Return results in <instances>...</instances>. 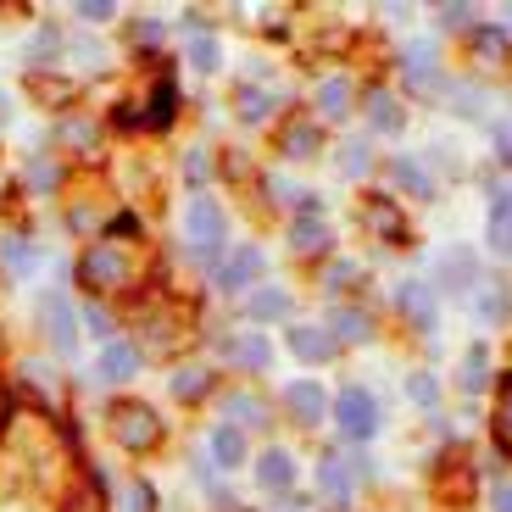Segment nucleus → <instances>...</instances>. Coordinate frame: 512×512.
<instances>
[{
  "mask_svg": "<svg viewBox=\"0 0 512 512\" xmlns=\"http://www.w3.org/2000/svg\"><path fill=\"white\" fill-rule=\"evenodd\" d=\"M112 435L128 451H151L162 440V418L151 407H112Z\"/></svg>",
  "mask_w": 512,
  "mask_h": 512,
  "instance_id": "f257e3e1",
  "label": "nucleus"
},
{
  "mask_svg": "<svg viewBox=\"0 0 512 512\" xmlns=\"http://www.w3.org/2000/svg\"><path fill=\"white\" fill-rule=\"evenodd\" d=\"M334 418H340V429H346L351 440H373V429H379V407H373L368 390H340V401H334Z\"/></svg>",
  "mask_w": 512,
  "mask_h": 512,
  "instance_id": "f03ea898",
  "label": "nucleus"
},
{
  "mask_svg": "<svg viewBox=\"0 0 512 512\" xmlns=\"http://www.w3.org/2000/svg\"><path fill=\"white\" fill-rule=\"evenodd\" d=\"M78 279L95 284V290H123V284H128V262L112 251V245H90L84 262H78Z\"/></svg>",
  "mask_w": 512,
  "mask_h": 512,
  "instance_id": "7ed1b4c3",
  "label": "nucleus"
},
{
  "mask_svg": "<svg viewBox=\"0 0 512 512\" xmlns=\"http://www.w3.org/2000/svg\"><path fill=\"white\" fill-rule=\"evenodd\" d=\"M39 323H45V334H51V346L62 351V357L78 346V323H73V307H67L62 295H45V301H39Z\"/></svg>",
  "mask_w": 512,
  "mask_h": 512,
  "instance_id": "20e7f679",
  "label": "nucleus"
},
{
  "mask_svg": "<svg viewBox=\"0 0 512 512\" xmlns=\"http://www.w3.org/2000/svg\"><path fill=\"white\" fill-rule=\"evenodd\" d=\"M184 223H190V240L195 245H218L223 240V206L212 201V195H195L190 212H184Z\"/></svg>",
  "mask_w": 512,
  "mask_h": 512,
  "instance_id": "39448f33",
  "label": "nucleus"
},
{
  "mask_svg": "<svg viewBox=\"0 0 512 512\" xmlns=\"http://www.w3.org/2000/svg\"><path fill=\"white\" fill-rule=\"evenodd\" d=\"M284 401H290L295 423H307V429H312V423H323V418H329V396H323L318 384H307V379H301V384H290V390H284Z\"/></svg>",
  "mask_w": 512,
  "mask_h": 512,
  "instance_id": "423d86ee",
  "label": "nucleus"
},
{
  "mask_svg": "<svg viewBox=\"0 0 512 512\" xmlns=\"http://www.w3.org/2000/svg\"><path fill=\"white\" fill-rule=\"evenodd\" d=\"M396 307L412 318V329H435V290H429V284H401Z\"/></svg>",
  "mask_w": 512,
  "mask_h": 512,
  "instance_id": "0eeeda50",
  "label": "nucleus"
},
{
  "mask_svg": "<svg viewBox=\"0 0 512 512\" xmlns=\"http://www.w3.org/2000/svg\"><path fill=\"white\" fill-rule=\"evenodd\" d=\"M262 262H268V256L256 251V245H245V251H234L229 262L218 268V284H223V290H245V284L262 273Z\"/></svg>",
  "mask_w": 512,
  "mask_h": 512,
  "instance_id": "6e6552de",
  "label": "nucleus"
},
{
  "mask_svg": "<svg viewBox=\"0 0 512 512\" xmlns=\"http://www.w3.org/2000/svg\"><path fill=\"white\" fill-rule=\"evenodd\" d=\"M490 251L512 256V190H490Z\"/></svg>",
  "mask_w": 512,
  "mask_h": 512,
  "instance_id": "1a4fd4ad",
  "label": "nucleus"
},
{
  "mask_svg": "<svg viewBox=\"0 0 512 512\" xmlns=\"http://www.w3.org/2000/svg\"><path fill=\"white\" fill-rule=\"evenodd\" d=\"M223 357L240 362V368H251V373H262L273 362V346L262 340V334H240V340H223Z\"/></svg>",
  "mask_w": 512,
  "mask_h": 512,
  "instance_id": "9d476101",
  "label": "nucleus"
},
{
  "mask_svg": "<svg viewBox=\"0 0 512 512\" xmlns=\"http://www.w3.org/2000/svg\"><path fill=\"white\" fill-rule=\"evenodd\" d=\"M351 468H357V462H346V457H323L318 462V485L329 490L334 507H346L351 501Z\"/></svg>",
  "mask_w": 512,
  "mask_h": 512,
  "instance_id": "9b49d317",
  "label": "nucleus"
},
{
  "mask_svg": "<svg viewBox=\"0 0 512 512\" xmlns=\"http://www.w3.org/2000/svg\"><path fill=\"white\" fill-rule=\"evenodd\" d=\"M290 346L301 362H329L334 351H340V340H334L329 329H290Z\"/></svg>",
  "mask_w": 512,
  "mask_h": 512,
  "instance_id": "f8f14e48",
  "label": "nucleus"
},
{
  "mask_svg": "<svg viewBox=\"0 0 512 512\" xmlns=\"http://www.w3.org/2000/svg\"><path fill=\"white\" fill-rule=\"evenodd\" d=\"M256 479H262V490H290L295 485L290 451H262V457H256Z\"/></svg>",
  "mask_w": 512,
  "mask_h": 512,
  "instance_id": "ddd939ff",
  "label": "nucleus"
},
{
  "mask_svg": "<svg viewBox=\"0 0 512 512\" xmlns=\"http://www.w3.org/2000/svg\"><path fill=\"white\" fill-rule=\"evenodd\" d=\"M134 368H140V351L123 346V340H112V346H106V357H101V379L106 384H123V379H134Z\"/></svg>",
  "mask_w": 512,
  "mask_h": 512,
  "instance_id": "4468645a",
  "label": "nucleus"
},
{
  "mask_svg": "<svg viewBox=\"0 0 512 512\" xmlns=\"http://www.w3.org/2000/svg\"><path fill=\"white\" fill-rule=\"evenodd\" d=\"M212 457H218L223 468H240L245 462V435L234 423H218V429H212Z\"/></svg>",
  "mask_w": 512,
  "mask_h": 512,
  "instance_id": "2eb2a0df",
  "label": "nucleus"
},
{
  "mask_svg": "<svg viewBox=\"0 0 512 512\" xmlns=\"http://www.w3.org/2000/svg\"><path fill=\"white\" fill-rule=\"evenodd\" d=\"M312 151H318V123H312V117H295V123L284 128V156L301 162V156H312Z\"/></svg>",
  "mask_w": 512,
  "mask_h": 512,
  "instance_id": "dca6fc26",
  "label": "nucleus"
},
{
  "mask_svg": "<svg viewBox=\"0 0 512 512\" xmlns=\"http://www.w3.org/2000/svg\"><path fill=\"white\" fill-rule=\"evenodd\" d=\"M290 245H295L301 256H323V251H329V229H323L318 218H301V223L290 229Z\"/></svg>",
  "mask_w": 512,
  "mask_h": 512,
  "instance_id": "f3484780",
  "label": "nucleus"
},
{
  "mask_svg": "<svg viewBox=\"0 0 512 512\" xmlns=\"http://www.w3.org/2000/svg\"><path fill=\"white\" fill-rule=\"evenodd\" d=\"M474 251H451L446 262H440V279H446V290H468L474 284Z\"/></svg>",
  "mask_w": 512,
  "mask_h": 512,
  "instance_id": "a211bd4d",
  "label": "nucleus"
},
{
  "mask_svg": "<svg viewBox=\"0 0 512 512\" xmlns=\"http://www.w3.org/2000/svg\"><path fill=\"white\" fill-rule=\"evenodd\" d=\"M407 84H418V90H429V84H435V51H429L423 39L407 51Z\"/></svg>",
  "mask_w": 512,
  "mask_h": 512,
  "instance_id": "6ab92c4d",
  "label": "nucleus"
},
{
  "mask_svg": "<svg viewBox=\"0 0 512 512\" xmlns=\"http://www.w3.org/2000/svg\"><path fill=\"white\" fill-rule=\"evenodd\" d=\"M223 418H234V429L240 423H268V407L256 396H223Z\"/></svg>",
  "mask_w": 512,
  "mask_h": 512,
  "instance_id": "aec40b11",
  "label": "nucleus"
},
{
  "mask_svg": "<svg viewBox=\"0 0 512 512\" xmlns=\"http://www.w3.org/2000/svg\"><path fill=\"white\" fill-rule=\"evenodd\" d=\"M318 106H323V117H346L351 112V84L346 78H329L318 90Z\"/></svg>",
  "mask_w": 512,
  "mask_h": 512,
  "instance_id": "412c9836",
  "label": "nucleus"
},
{
  "mask_svg": "<svg viewBox=\"0 0 512 512\" xmlns=\"http://www.w3.org/2000/svg\"><path fill=\"white\" fill-rule=\"evenodd\" d=\"M368 334H373L368 312H351V307L334 312V340H368Z\"/></svg>",
  "mask_w": 512,
  "mask_h": 512,
  "instance_id": "4be33fe9",
  "label": "nucleus"
},
{
  "mask_svg": "<svg viewBox=\"0 0 512 512\" xmlns=\"http://www.w3.org/2000/svg\"><path fill=\"white\" fill-rule=\"evenodd\" d=\"M173 101H179V90H173V78H156L151 117H145V123H151V128H167V117H173Z\"/></svg>",
  "mask_w": 512,
  "mask_h": 512,
  "instance_id": "5701e85b",
  "label": "nucleus"
},
{
  "mask_svg": "<svg viewBox=\"0 0 512 512\" xmlns=\"http://www.w3.org/2000/svg\"><path fill=\"white\" fill-rule=\"evenodd\" d=\"M396 184H401V190H412V195H435V179H429L412 156H401V162H396Z\"/></svg>",
  "mask_w": 512,
  "mask_h": 512,
  "instance_id": "b1692460",
  "label": "nucleus"
},
{
  "mask_svg": "<svg viewBox=\"0 0 512 512\" xmlns=\"http://www.w3.org/2000/svg\"><path fill=\"white\" fill-rule=\"evenodd\" d=\"M284 312H290V295L284 290H256L251 295V318L268 323V318H284Z\"/></svg>",
  "mask_w": 512,
  "mask_h": 512,
  "instance_id": "393cba45",
  "label": "nucleus"
},
{
  "mask_svg": "<svg viewBox=\"0 0 512 512\" xmlns=\"http://www.w3.org/2000/svg\"><path fill=\"white\" fill-rule=\"evenodd\" d=\"M507 312H512V301H507V290H501L496 279H490V290L479 295V318L485 323H507Z\"/></svg>",
  "mask_w": 512,
  "mask_h": 512,
  "instance_id": "a878e982",
  "label": "nucleus"
},
{
  "mask_svg": "<svg viewBox=\"0 0 512 512\" xmlns=\"http://www.w3.org/2000/svg\"><path fill=\"white\" fill-rule=\"evenodd\" d=\"M496 435H501V446L512 451V373L501 379V401H496Z\"/></svg>",
  "mask_w": 512,
  "mask_h": 512,
  "instance_id": "bb28decb",
  "label": "nucleus"
},
{
  "mask_svg": "<svg viewBox=\"0 0 512 512\" xmlns=\"http://www.w3.org/2000/svg\"><path fill=\"white\" fill-rule=\"evenodd\" d=\"M190 62L201 67V73H212V67H218V39H212V34H195V39H190Z\"/></svg>",
  "mask_w": 512,
  "mask_h": 512,
  "instance_id": "cd10ccee",
  "label": "nucleus"
},
{
  "mask_svg": "<svg viewBox=\"0 0 512 512\" xmlns=\"http://www.w3.org/2000/svg\"><path fill=\"white\" fill-rule=\"evenodd\" d=\"M368 223L384 234V240H401V218H396V212H390L384 201H373V206H368Z\"/></svg>",
  "mask_w": 512,
  "mask_h": 512,
  "instance_id": "c85d7f7f",
  "label": "nucleus"
},
{
  "mask_svg": "<svg viewBox=\"0 0 512 512\" xmlns=\"http://www.w3.org/2000/svg\"><path fill=\"white\" fill-rule=\"evenodd\" d=\"M201 390H206V373H201V368H179V373H173V396L195 401Z\"/></svg>",
  "mask_w": 512,
  "mask_h": 512,
  "instance_id": "c756f323",
  "label": "nucleus"
},
{
  "mask_svg": "<svg viewBox=\"0 0 512 512\" xmlns=\"http://www.w3.org/2000/svg\"><path fill=\"white\" fill-rule=\"evenodd\" d=\"M462 384H468V390H485V346H474L462 357Z\"/></svg>",
  "mask_w": 512,
  "mask_h": 512,
  "instance_id": "7c9ffc66",
  "label": "nucleus"
},
{
  "mask_svg": "<svg viewBox=\"0 0 512 512\" xmlns=\"http://www.w3.org/2000/svg\"><path fill=\"white\" fill-rule=\"evenodd\" d=\"M123 512H156V496H151L145 479H134V485L123 490Z\"/></svg>",
  "mask_w": 512,
  "mask_h": 512,
  "instance_id": "2f4dec72",
  "label": "nucleus"
},
{
  "mask_svg": "<svg viewBox=\"0 0 512 512\" xmlns=\"http://www.w3.org/2000/svg\"><path fill=\"white\" fill-rule=\"evenodd\" d=\"M373 128H401V112L390 95H373Z\"/></svg>",
  "mask_w": 512,
  "mask_h": 512,
  "instance_id": "473e14b6",
  "label": "nucleus"
},
{
  "mask_svg": "<svg viewBox=\"0 0 512 512\" xmlns=\"http://www.w3.org/2000/svg\"><path fill=\"white\" fill-rule=\"evenodd\" d=\"M368 162H373V156H368V145H362V140H351L346 156H340V167H346V173H368Z\"/></svg>",
  "mask_w": 512,
  "mask_h": 512,
  "instance_id": "72a5a7b5",
  "label": "nucleus"
},
{
  "mask_svg": "<svg viewBox=\"0 0 512 512\" xmlns=\"http://www.w3.org/2000/svg\"><path fill=\"white\" fill-rule=\"evenodd\" d=\"M112 12H117L112 0H84V6H78V17H84V23H106Z\"/></svg>",
  "mask_w": 512,
  "mask_h": 512,
  "instance_id": "f704fd0d",
  "label": "nucleus"
},
{
  "mask_svg": "<svg viewBox=\"0 0 512 512\" xmlns=\"http://www.w3.org/2000/svg\"><path fill=\"white\" fill-rule=\"evenodd\" d=\"M440 23H446V28H468V23H474V6H440Z\"/></svg>",
  "mask_w": 512,
  "mask_h": 512,
  "instance_id": "c9c22d12",
  "label": "nucleus"
},
{
  "mask_svg": "<svg viewBox=\"0 0 512 512\" xmlns=\"http://www.w3.org/2000/svg\"><path fill=\"white\" fill-rule=\"evenodd\" d=\"M412 401H423V407H429V401H435V379H429V373H412Z\"/></svg>",
  "mask_w": 512,
  "mask_h": 512,
  "instance_id": "e433bc0d",
  "label": "nucleus"
},
{
  "mask_svg": "<svg viewBox=\"0 0 512 512\" xmlns=\"http://www.w3.org/2000/svg\"><path fill=\"white\" fill-rule=\"evenodd\" d=\"M28 184H34V190H51V184H56V167H51V162H34V167H28Z\"/></svg>",
  "mask_w": 512,
  "mask_h": 512,
  "instance_id": "4c0bfd02",
  "label": "nucleus"
},
{
  "mask_svg": "<svg viewBox=\"0 0 512 512\" xmlns=\"http://www.w3.org/2000/svg\"><path fill=\"white\" fill-rule=\"evenodd\" d=\"M496 156L512 162V123H496Z\"/></svg>",
  "mask_w": 512,
  "mask_h": 512,
  "instance_id": "58836bf2",
  "label": "nucleus"
},
{
  "mask_svg": "<svg viewBox=\"0 0 512 512\" xmlns=\"http://www.w3.org/2000/svg\"><path fill=\"white\" fill-rule=\"evenodd\" d=\"M240 112L256 123V117H262V95H256V90H240Z\"/></svg>",
  "mask_w": 512,
  "mask_h": 512,
  "instance_id": "ea45409f",
  "label": "nucleus"
},
{
  "mask_svg": "<svg viewBox=\"0 0 512 512\" xmlns=\"http://www.w3.org/2000/svg\"><path fill=\"white\" fill-rule=\"evenodd\" d=\"M351 273H357L351 262H334V268H329V290H346V279H351Z\"/></svg>",
  "mask_w": 512,
  "mask_h": 512,
  "instance_id": "a19ab883",
  "label": "nucleus"
},
{
  "mask_svg": "<svg viewBox=\"0 0 512 512\" xmlns=\"http://www.w3.org/2000/svg\"><path fill=\"white\" fill-rule=\"evenodd\" d=\"M490 507H496V512H512V485H496V490H490Z\"/></svg>",
  "mask_w": 512,
  "mask_h": 512,
  "instance_id": "79ce46f5",
  "label": "nucleus"
},
{
  "mask_svg": "<svg viewBox=\"0 0 512 512\" xmlns=\"http://www.w3.org/2000/svg\"><path fill=\"white\" fill-rule=\"evenodd\" d=\"M6 256H12L17 268H28V262H34V256H28V245H17V240H6Z\"/></svg>",
  "mask_w": 512,
  "mask_h": 512,
  "instance_id": "37998d69",
  "label": "nucleus"
},
{
  "mask_svg": "<svg viewBox=\"0 0 512 512\" xmlns=\"http://www.w3.org/2000/svg\"><path fill=\"white\" fill-rule=\"evenodd\" d=\"M501 45H507L501 34H479V51H485V56H501Z\"/></svg>",
  "mask_w": 512,
  "mask_h": 512,
  "instance_id": "c03bdc74",
  "label": "nucleus"
},
{
  "mask_svg": "<svg viewBox=\"0 0 512 512\" xmlns=\"http://www.w3.org/2000/svg\"><path fill=\"white\" fill-rule=\"evenodd\" d=\"M90 329H95V334H112V318H106L101 307H90Z\"/></svg>",
  "mask_w": 512,
  "mask_h": 512,
  "instance_id": "a18cd8bd",
  "label": "nucleus"
},
{
  "mask_svg": "<svg viewBox=\"0 0 512 512\" xmlns=\"http://www.w3.org/2000/svg\"><path fill=\"white\" fill-rule=\"evenodd\" d=\"M206 167H212V162H206V156H201V151H195V156H190V179H195V184H201V179H206Z\"/></svg>",
  "mask_w": 512,
  "mask_h": 512,
  "instance_id": "49530a36",
  "label": "nucleus"
},
{
  "mask_svg": "<svg viewBox=\"0 0 512 512\" xmlns=\"http://www.w3.org/2000/svg\"><path fill=\"white\" fill-rule=\"evenodd\" d=\"M112 234H140V218H128V212H123V218L112 223Z\"/></svg>",
  "mask_w": 512,
  "mask_h": 512,
  "instance_id": "de8ad7c7",
  "label": "nucleus"
},
{
  "mask_svg": "<svg viewBox=\"0 0 512 512\" xmlns=\"http://www.w3.org/2000/svg\"><path fill=\"white\" fill-rule=\"evenodd\" d=\"M507 17H512V12H507Z\"/></svg>",
  "mask_w": 512,
  "mask_h": 512,
  "instance_id": "09e8293b",
  "label": "nucleus"
}]
</instances>
